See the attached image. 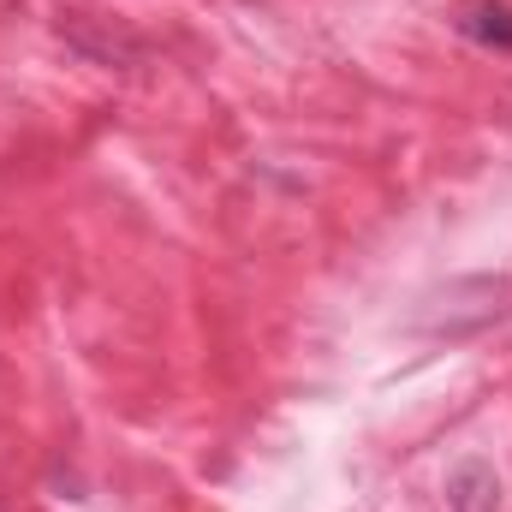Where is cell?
Masks as SVG:
<instances>
[{
    "mask_svg": "<svg viewBox=\"0 0 512 512\" xmlns=\"http://www.w3.org/2000/svg\"><path fill=\"white\" fill-rule=\"evenodd\" d=\"M507 316H512L507 274H465V280H447L429 298V310L417 316V328L435 334V340H465V334H483V328H495Z\"/></svg>",
    "mask_w": 512,
    "mask_h": 512,
    "instance_id": "6da1fadb",
    "label": "cell"
},
{
    "mask_svg": "<svg viewBox=\"0 0 512 512\" xmlns=\"http://www.w3.org/2000/svg\"><path fill=\"white\" fill-rule=\"evenodd\" d=\"M447 507L453 512H501V477L489 459H459L447 471Z\"/></svg>",
    "mask_w": 512,
    "mask_h": 512,
    "instance_id": "7a4b0ae2",
    "label": "cell"
},
{
    "mask_svg": "<svg viewBox=\"0 0 512 512\" xmlns=\"http://www.w3.org/2000/svg\"><path fill=\"white\" fill-rule=\"evenodd\" d=\"M453 30L477 48H495V54H512V6L507 0H465Z\"/></svg>",
    "mask_w": 512,
    "mask_h": 512,
    "instance_id": "3957f363",
    "label": "cell"
}]
</instances>
